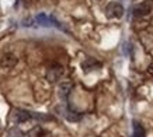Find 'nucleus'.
<instances>
[{
  "label": "nucleus",
  "mask_w": 153,
  "mask_h": 137,
  "mask_svg": "<svg viewBox=\"0 0 153 137\" xmlns=\"http://www.w3.org/2000/svg\"><path fill=\"white\" fill-rule=\"evenodd\" d=\"M34 21H35L38 25H41V27H55V28L62 29V31H66V28L63 27L53 15H49V14H45V13L38 14L37 17L34 18Z\"/></svg>",
  "instance_id": "1"
},
{
  "label": "nucleus",
  "mask_w": 153,
  "mask_h": 137,
  "mask_svg": "<svg viewBox=\"0 0 153 137\" xmlns=\"http://www.w3.org/2000/svg\"><path fill=\"white\" fill-rule=\"evenodd\" d=\"M107 18H121L124 15V7L118 1H111L105 7Z\"/></svg>",
  "instance_id": "2"
},
{
  "label": "nucleus",
  "mask_w": 153,
  "mask_h": 137,
  "mask_svg": "<svg viewBox=\"0 0 153 137\" xmlns=\"http://www.w3.org/2000/svg\"><path fill=\"white\" fill-rule=\"evenodd\" d=\"M63 73H65V70H63V67L60 64H52L51 67L47 70V80L53 84V82L59 81L62 78Z\"/></svg>",
  "instance_id": "3"
},
{
  "label": "nucleus",
  "mask_w": 153,
  "mask_h": 137,
  "mask_svg": "<svg viewBox=\"0 0 153 137\" xmlns=\"http://www.w3.org/2000/svg\"><path fill=\"white\" fill-rule=\"evenodd\" d=\"M153 9V0H145L140 4H138L134 9V14L136 17H143V15H148Z\"/></svg>",
  "instance_id": "4"
},
{
  "label": "nucleus",
  "mask_w": 153,
  "mask_h": 137,
  "mask_svg": "<svg viewBox=\"0 0 153 137\" xmlns=\"http://www.w3.org/2000/svg\"><path fill=\"white\" fill-rule=\"evenodd\" d=\"M102 64L96 60L94 57H87V59L84 60L83 63H82V68H83L84 73H90V71H94V70H98V68H101Z\"/></svg>",
  "instance_id": "5"
},
{
  "label": "nucleus",
  "mask_w": 153,
  "mask_h": 137,
  "mask_svg": "<svg viewBox=\"0 0 153 137\" xmlns=\"http://www.w3.org/2000/svg\"><path fill=\"white\" fill-rule=\"evenodd\" d=\"M13 119L16 123H24V122H28L31 120V112L28 110H23V109H16L13 113Z\"/></svg>",
  "instance_id": "6"
},
{
  "label": "nucleus",
  "mask_w": 153,
  "mask_h": 137,
  "mask_svg": "<svg viewBox=\"0 0 153 137\" xmlns=\"http://www.w3.org/2000/svg\"><path fill=\"white\" fill-rule=\"evenodd\" d=\"M17 64V57L13 55V53H6V55L1 56L0 59V66L3 68H11Z\"/></svg>",
  "instance_id": "7"
},
{
  "label": "nucleus",
  "mask_w": 153,
  "mask_h": 137,
  "mask_svg": "<svg viewBox=\"0 0 153 137\" xmlns=\"http://www.w3.org/2000/svg\"><path fill=\"white\" fill-rule=\"evenodd\" d=\"M72 88H73V84L70 81H63L59 84V96L60 99L66 101V98L69 96L70 91H72Z\"/></svg>",
  "instance_id": "8"
},
{
  "label": "nucleus",
  "mask_w": 153,
  "mask_h": 137,
  "mask_svg": "<svg viewBox=\"0 0 153 137\" xmlns=\"http://www.w3.org/2000/svg\"><path fill=\"white\" fill-rule=\"evenodd\" d=\"M63 116H65L69 122H79L80 119H82V113L74 112V110H72V109H65L63 110Z\"/></svg>",
  "instance_id": "9"
},
{
  "label": "nucleus",
  "mask_w": 153,
  "mask_h": 137,
  "mask_svg": "<svg viewBox=\"0 0 153 137\" xmlns=\"http://www.w3.org/2000/svg\"><path fill=\"white\" fill-rule=\"evenodd\" d=\"M132 137H146L145 129L136 120H134V134H132Z\"/></svg>",
  "instance_id": "10"
},
{
  "label": "nucleus",
  "mask_w": 153,
  "mask_h": 137,
  "mask_svg": "<svg viewBox=\"0 0 153 137\" xmlns=\"http://www.w3.org/2000/svg\"><path fill=\"white\" fill-rule=\"evenodd\" d=\"M27 136L28 137H44L45 136V130L41 126H35V127H33L27 133Z\"/></svg>",
  "instance_id": "11"
},
{
  "label": "nucleus",
  "mask_w": 153,
  "mask_h": 137,
  "mask_svg": "<svg viewBox=\"0 0 153 137\" xmlns=\"http://www.w3.org/2000/svg\"><path fill=\"white\" fill-rule=\"evenodd\" d=\"M7 137H24V133L19 127H11L7 132Z\"/></svg>",
  "instance_id": "12"
},
{
  "label": "nucleus",
  "mask_w": 153,
  "mask_h": 137,
  "mask_svg": "<svg viewBox=\"0 0 153 137\" xmlns=\"http://www.w3.org/2000/svg\"><path fill=\"white\" fill-rule=\"evenodd\" d=\"M132 43H129V42H126V43H124V53H125L126 56H129L132 57Z\"/></svg>",
  "instance_id": "13"
},
{
  "label": "nucleus",
  "mask_w": 153,
  "mask_h": 137,
  "mask_svg": "<svg viewBox=\"0 0 153 137\" xmlns=\"http://www.w3.org/2000/svg\"><path fill=\"white\" fill-rule=\"evenodd\" d=\"M148 71H149V73H150V74H152V76H153V62H152V63H150V64H149Z\"/></svg>",
  "instance_id": "14"
}]
</instances>
